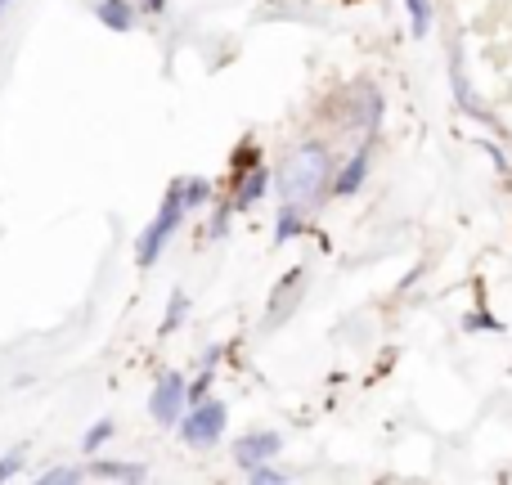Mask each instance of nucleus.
Wrapping results in <instances>:
<instances>
[{
    "label": "nucleus",
    "instance_id": "5",
    "mask_svg": "<svg viewBox=\"0 0 512 485\" xmlns=\"http://www.w3.org/2000/svg\"><path fill=\"white\" fill-rule=\"evenodd\" d=\"M270 454H279V436L274 432H256V436H243L239 441V468L243 472H252V468H261Z\"/></svg>",
    "mask_w": 512,
    "mask_h": 485
},
{
    "label": "nucleus",
    "instance_id": "2",
    "mask_svg": "<svg viewBox=\"0 0 512 485\" xmlns=\"http://www.w3.org/2000/svg\"><path fill=\"white\" fill-rule=\"evenodd\" d=\"M185 212H189V203H185V180H176V185L167 189V198H162V212L153 216V225L140 234V239H135V243H140V247H135V261H140L144 270H149V265L162 256V247H167V239L180 230Z\"/></svg>",
    "mask_w": 512,
    "mask_h": 485
},
{
    "label": "nucleus",
    "instance_id": "6",
    "mask_svg": "<svg viewBox=\"0 0 512 485\" xmlns=\"http://www.w3.org/2000/svg\"><path fill=\"white\" fill-rule=\"evenodd\" d=\"M364 171H369V149H360L351 162L342 167V176L333 180V194L337 198H351V194H360V185H364Z\"/></svg>",
    "mask_w": 512,
    "mask_h": 485
},
{
    "label": "nucleus",
    "instance_id": "17",
    "mask_svg": "<svg viewBox=\"0 0 512 485\" xmlns=\"http://www.w3.org/2000/svg\"><path fill=\"white\" fill-rule=\"evenodd\" d=\"M18 468H23V454H18V450H14V454H5V459H0V481H9Z\"/></svg>",
    "mask_w": 512,
    "mask_h": 485
},
{
    "label": "nucleus",
    "instance_id": "11",
    "mask_svg": "<svg viewBox=\"0 0 512 485\" xmlns=\"http://www.w3.org/2000/svg\"><path fill=\"white\" fill-rule=\"evenodd\" d=\"M409 5V23H414V36L432 32V0H405Z\"/></svg>",
    "mask_w": 512,
    "mask_h": 485
},
{
    "label": "nucleus",
    "instance_id": "15",
    "mask_svg": "<svg viewBox=\"0 0 512 485\" xmlns=\"http://www.w3.org/2000/svg\"><path fill=\"white\" fill-rule=\"evenodd\" d=\"M207 387H212V369H207L203 378H198L194 387H189V405H203V400H207Z\"/></svg>",
    "mask_w": 512,
    "mask_h": 485
},
{
    "label": "nucleus",
    "instance_id": "14",
    "mask_svg": "<svg viewBox=\"0 0 512 485\" xmlns=\"http://www.w3.org/2000/svg\"><path fill=\"white\" fill-rule=\"evenodd\" d=\"M81 477H90V472H81V468H50L45 472V485H72V481H81Z\"/></svg>",
    "mask_w": 512,
    "mask_h": 485
},
{
    "label": "nucleus",
    "instance_id": "4",
    "mask_svg": "<svg viewBox=\"0 0 512 485\" xmlns=\"http://www.w3.org/2000/svg\"><path fill=\"white\" fill-rule=\"evenodd\" d=\"M185 405H189V387H185V378L180 373H162L158 378V387H153V396H149V414L158 418V423H180L185 418Z\"/></svg>",
    "mask_w": 512,
    "mask_h": 485
},
{
    "label": "nucleus",
    "instance_id": "21",
    "mask_svg": "<svg viewBox=\"0 0 512 485\" xmlns=\"http://www.w3.org/2000/svg\"><path fill=\"white\" fill-rule=\"evenodd\" d=\"M5 5H9V0H0V9H5Z\"/></svg>",
    "mask_w": 512,
    "mask_h": 485
},
{
    "label": "nucleus",
    "instance_id": "1",
    "mask_svg": "<svg viewBox=\"0 0 512 485\" xmlns=\"http://www.w3.org/2000/svg\"><path fill=\"white\" fill-rule=\"evenodd\" d=\"M324 189H333L328 185V153L319 149V144H301V149H292L288 162H283V171H279L283 203L310 212V207L324 198Z\"/></svg>",
    "mask_w": 512,
    "mask_h": 485
},
{
    "label": "nucleus",
    "instance_id": "12",
    "mask_svg": "<svg viewBox=\"0 0 512 485\" xmlns=\"http://www.w3.org/2000/svg\"><path fill=\"white\" fill-rule=\"evenodd\" d=\"M108 436H113V423H95V427H90L86 436H81V450H86V454H95L99 445L108 441Z\"/></svg>",
    "mask_w": 512,
    "mask_h": 485
},
{
    "label": "nucleus",
    "instance_id": "16",
    "mask_svg": "<svg viewBox=\"0 0 512 485\" xmlns=\"http://www.w3.org/2000/svg\"><path fill=\"white\" fill-rule=\"evenodd\" d=\"M248 477H252V481H261V485H283V481H288V477H283V472L265 468V463H261V468H252V472H248Z\"/></svg>",
    "mask_w": 512,
    "mask_h": 485
},
{
    "label": "nucleus",
    "instance_id": "3",
    "mask_svg": "<svg viewBox=\"0 0 512 485\" xmlns=\"http://www.w3.org/2000/svg\"><path fill=\"white\" fill-rule=\"evenodd\" d=\"M225 418L230 414H225L221 400H203V405H194L180 418V436H185V445H194V450H212L225 436Z\"/></svg>",
    "mask_w": 512,
    "mask_h": 485
},
{
    "label": "nucleus",
    "instance_id": "13",
    "mask_svg": "<svg viewBox=\"0 0 512 485\" xmlns=\"http://www.w3.org/2000/svg\"><path fill=\"white\" fill-rule=\"evenodd\" d=\"M207 198H212V185H207V180H185V203L189 207H203Z\"/></svg>",
    "mask_w": 512,
    "mask_h": 485
},
{
    "label": "nucleus",
    "instance_id": "19",
    "mask_svg": "<svg viewBox=\"0 0 512 485\" xmlns=\"http://www.w3.org/2000/svg\"><path fill=\"white\" fill-rule=\"evenodd\" d=\"M463 328H495L499 333L504 324H499V319H486V315H472V319H463Z\"/></svg>",
    "mask_w": 512,
    "mask_h": 485
},
{
    "label": "nucleus",
    "instance_id": "20",
    "mask_svg": "<svg viewBox=\"0 0 512 485\" xmlns=\"http://www.w3.org/2000/svg\"><path fill=\"white\" fill-rule=\"evenodd\" d=\"M144 5H149V9H162V0H144Z\"/></svg>",
    "mask_w": 512,
    "mask_h": 485
},
{
    "label": "nucleus",
    "instance_id": "7",
    "mask_svg": "<svg viewBox=\"0 0 512 485\" xmlns=\"http://www.w3.org/2000/svg\"><path fill=\"white\" fill-rule=\"evenodd\" d=\"M95 14H99V23H104V27H113V32H126V27H131V18H135V9L126 5V0H99Z\"/></svg>",
    "mask_w": 512,
    "mask_h": 485
},
{
    "label": "nucleus",
    "instance_id": "10",
    "mask_svg": "<svg viewBox=\"0 0 512 485\" xmlns=\"http://www.w3.org/2000/svg\"><path fill=\"white\" fill-rule=\"evenodd\" d=\"M90 477H113V481H144V468L140 463H90Z\"/></svg>",
    "mask_w": 512,
    "mask_h": 485
},
{
    "label": "nucleus",
    "instance_id": "18",
    "mask_svg": "<svg viewBox=\"0 0 512 485\" xmlns=\"http://www.w3.org/2000/svg\"><path fill=\"white\" fill-rule=\"evenodd\" d=\"M185 306H189L185 297H176V301H171V310H167V324H162V333H171V328L180 324V315H185Z\"/></svg>",
    "mask_w": 512,
    "mask_h": 485
},
{
    "label": "nucleus",
    "instance_id": "9",
    "mask_svg": "<svg viewBox=\"0 0 512 485\" xmlns=\"http://www.w3.org/2000/svg\"><path fill=\"white\" fill-rule=\"evenodd\" d=\"M301 230H306V212L288 203L283 207V216H279V225H274V243H292Z\"/></svg>",
    "mask_w": 512,
    "mask_h": 485
},
{
    "label": "nucleus",
    "instance_id": "8",
    "mask_svg": "<svg viewBox=\"0 0 512 485\" xmlns=\"http://www.w3.org/2000/svg\"><path fill=\"white\" fill-rule=\"evenodd\" d=\"M270 189V171L265 167H252L248 171V185H239V194H234V212H243V207H252L256 198Z\"/></svg>",
    "mask_w": 512,
    "mask_h": 485
}]
</instances>
